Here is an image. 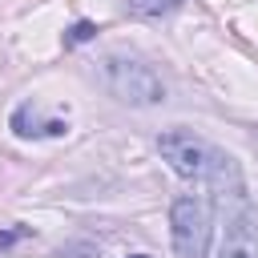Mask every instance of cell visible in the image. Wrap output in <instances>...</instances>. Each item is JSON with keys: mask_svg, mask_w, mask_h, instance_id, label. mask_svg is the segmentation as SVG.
Returning a JSON list of instances; mask_svg holds the SVG:
<instances>
[{"mask_svg": "<svg viewBox=\"0 0 258 258\" xmlns=\"http://www.w3.org/2000/svg\"><path fill=\"white\" fill-rule=\"evenodd\" d=\"M101 77H105V89L125 105H157V101H165L161 77L137 56H121V52L105 56L101 60Z\"/></svg>", "mask_w": 258, "mask_h": 258, "instance_id": "obj_1", "label": "cell"}, {"mask_svg": "<svg viewBox=\"0 0 258 258\" xmlns=\"http://www.w3.org/2000/svg\"><path fill=\"white\" fill-rule=\"evenodd\" d=\"M210 198L206 194H181L169 206V234H173V250L177 258H206L210 246Z\"/></svg>", "mask_w": 258, "mask_h": 258, "instance_id": "obj_2", "label": "cell"}, {"mask_svg": "<svg viewBox=\"0 0 258 258\" xmlns=\"http://www.w3.org/2000/svg\"><path fill=\"white\" fill-rule=\"evenodd\" d=\"M157 149L177 177H210V165H214V153H218L214 145H206L189 129H165L157 137Z\"/></svg>", "mask_w": 258, "mask_h": 258, "instance_id": "obj_3", "label": "cell"}, {"mask_svg": "<svg viewBox=\"0 0 258 258\" xmlns=\"http://www.w3.org/2000/svg\"><path fill=\"white\" fill-rule=\"evenodd\" d=\"M218 258H258V214L250 202H238V210L226 218V238L218 246Z\"/></svg>", "mask_w": 258, "mask_h": 258, "instance_id": "obj_4", "label": "cell"}, {"mask_svg": "<svg viewBox=\"0 0 258 258\" xmlns=\"http://www.w3.org/2000/svg\"><path fill=\"white\" fill-rule=\"evenodd\" d=\"M12 133L16 137H64L69 133V121H60V117H40V109L32 105V101H24L16 113H12Z\"/></svg>", "mask_w": 258, "mask_h": 258, "instance_id": "obj_5", "label": "cell"}, {"mask_svg": "<svg viewBox=\"0 0 258 258\" xmlns=\"http://www.w3.org/2000/svg\"><path fill=\"white\" fill-rule=\"evenodd\" d=\"M133 12H141V16H165V12H173V8H181L185 0H125Z\"/></svg>", "mask_w": 258, "mask_h": 258, "instance_id": "obj_6", "label": "cell"}, {"mask_svg": "<svg viewBox=\"0 0 258 258\" xmlns=\"http://www.w3.org/2000/svg\"><path fill=\"white\" fill-rule=\"evenodd\" d=\"M93 36H97V24H93V20H77V24L64 28V48L85 44V40H93Z\"/></svg>", "mask_w": 258, "mask_h": 258, "instance_id": "obj_7", "label": "cell"}, {"mask_svg": "<svg viewBox=\"0 0 258 258\" xmlns=\"http://www.w3.org/2000/svg\"><path fill=\"white\" fill-rule=\"evenodd\" d=\"M32 230L28 226H12V230H0V250H8V246H16L20 238H28Z\"/></svg>", "mask_w": 258, "mask_h": 258, "instance_id": "obj_8", "label": "cell"}, {"mask_svg": "<svg viewBox=\"0 0 258 258\" xmlns=\"http://www.w3.org/2000/svg\"><path fill=\"white\" fill-rule=\"evenodd\" d=\"M129 258H149V254H129Z\"/></svg>", "mask_w": 258, "mask_h": 258, "instance_id": "obj_9", "label": "cell"}]
</instances>
